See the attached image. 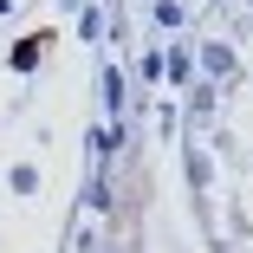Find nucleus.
I'll return each instance as SVG.
<instances>
[{
	"mask_svg": "<svg viewBox=\"0 0 253 253\" xmlns=\"http://www.w3.org/2000/svg\"><path fill=\"white\" fill-rule=\"evenodd\" d=\"M201 72H208V78H227L234 72V52H227V45H201Z\"/></svg>",
	"mask_w": 253,
	"mask_h": 253,
	"instance_id": "f257e3e1",
	"label": "nucleus"
}]
</instances>
